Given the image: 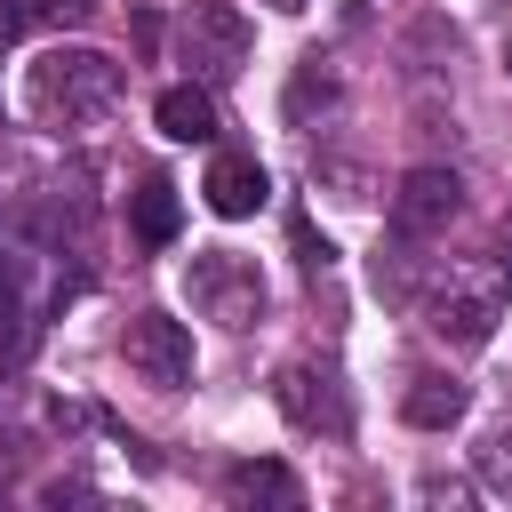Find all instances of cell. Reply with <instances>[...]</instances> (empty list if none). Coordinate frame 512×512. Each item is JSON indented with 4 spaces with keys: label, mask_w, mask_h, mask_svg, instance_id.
I'll return each instance as SVG.
<instances>
[{
    "label": "cell",
    "mask_w": 512,
    "mask_h": 512,
    "mask_svg": "<svg viewBox=\"0 0 512 512\" xmlns=\"http://www.w3.org/2000/svg\"><path fill=\"white\" fill-rule=\"evenodd\" d=\"M120 88L128 80H120V64L104 48H48L32 64V80H24V104H32L40 128H88V120H104L120 104Z\"/></svg>",
    "instance_id": "obj_1"
},
{
    "label": "cell",
    "mask_w": 512,
    "mask_h": 512,
    "mask_svg": "<svg viewBox=\"0 0 512 512\" xmlns=\"http://www.w3.org/2000/svg\"><path fill=\"white\" fill-rule=\"evenodd\" d=\"M416 312H424V328H432L440 344H456V352L488 344L496 320H504V264H432Z\"/></svg>",
    "instance_id": "obj_2"
},
{
    "label": "cell",
    "mask_w": 512,
    "mask_h": 512,
    "mask_svg": "<svg viewBox=\"0 0 512 512\" xmlns=\"http://www.w3.org/2000/svg\"><path fill=\"white\" fill-rule=\"evenodd\" d=\"M184 296H192V312L216 320V328H256V320H264V272H256L240 248H200V256L184 264Z\"/></svg>",
    "instance_id": "obj_3"
},
{
    "label": "cell",
    "mask_w": 512,
    "mask_h": 512,
    "mask_svg": "<svg viewBox=\"0 0 512 512\" xmlns=\"http://www.w3.org/2000/svg\"><path fill=\"white\" fill-rule=\"evenodd\" d=\"M184 64H192V80H208V88H224V80H240V64H248V16L240 8H224V0H200L192 16H184Z\"/></svg>",
    "instance_id": "obj_4"
},
{
    "label": "cell",
    "mask_w": 512,
    "mask_h": 512,
    "mask_svg": "<svg viewBox=\"0 0 512 512\" xmlns=\"http://www.w3.org/2000/svg\"><path fill=\"white\" fill-rule=\"evenodd\" d=\"M272 400H280V416H288L296 432H328V440H344V432H352V400H344L336 368L288 360V368L272 376Z\"/></svg>",
    "instance_id": "obj_5"
},
{
    "label": "cell",
    "mask_w": 512,
    "mask_h": 512,
    "mask_svg": "<svg viewBox=\"0 0 512 512\" xmlns=\"http://www.w3.org/2000/svg\"><path fill=\"white\" fill-rule=\"evenodd\" d=\"M120 352H128V368H136L144 384H160V392H184V384H192V328L168 320V312H136L128 336H120Z\"/></svg>",
    "instance_id": "obj_6"
},
{
    "label": "cell",
    "mask_w": 512,
    "mask_h": 512,
    "mask_svg": "<svg viewBox=\"0 0 512 512\" xmlns=\"http://www.w3.org/2000/svg\"><path fill=\"white\" fill-rule=\"evenodd\" d=\"M456 216H464V184H456V168H408V176H400V192H392V232L432 240V232H448Z\"/></svg>",
    "instance_id": "obj_7"
},
{
    "label": "cell",
    "mask_w": 512,
    "mask_h": 512,
    "mask_svg": "<svg viewBox=\"0 0 512 512\" xmlns=\"http://www.w3.org/2000/svg\"><path fill=\"white\" fill-rule=\"evenodd\" d=\"M200 192H208V208H216V216H256V208H264V192H272V176L256 168V152H216Z\"/></svg>",
    "instance_id": "obj_8"
},
{
    "label": "cell",
    "mask_w": 512,
    "mask_h": 512,
    "mask_svg": "<svg viewBox=\"0 0 512 512\" xmlns=\"http://www.w3.org/2000/svg\"><path fill=\"white\" fill-rule=\"evenodd\" d=\"M224 504H240V512H256V504L296 512V504H304V480H296L288 464H272V456H248V464L224 472Z\"/></svg>",
    "instance_id": "obj_9"
},
{
    "label": "cell",
    "mask_w": 512,
    "mask_h": 512,
    "mask_svg": "<svg viewBox=\"0 0 512 512\" xmlns=\"http://www.w3.org/2000/svg\"><path fill=\"white\" fill-rule=\"evenodd\" d=\"M152 120H160V136H176V144H216V128H224L208 80H176V88H160Z\"/></svg>",
    "instance_id": "obj_10"
},
{
    "label": "cell",
    "mask_w": 512,
    "mask_h": 512,
    "mask_svg": "<svg viewBox=\"0 0 512 512\" xmlns=\"http://www.w3.org/2000/svg\"><path fill=\"white\" fill-rule=\"evenodd\" d=\"M128 224H136V240H144V248H168V240H176V224H184V200H176V184H168L160 168H152V176L128 192Z\"/></svg>",
    "instance_id": "obj_11"
},
{
    "label": "cell",
    "mask_w": 512,
    "mask_h": 512,
    "mask_svg": "<svg viewBox=\"0 0 512 512\" xmlns=\"http://www.w3.org/2000/svg\"><path fill=\"white\" fill-rule=\"evenodd\" d=\"M424 280H432V256H424V240L392 232V240H384V256H376V288H384L392 304H416V296H424Z\"/></svg>",
    "instance_id": "obj_12"
},
{
    "label": "cell",
    "mask_w": 512,
    "mask_h": 512,
    "mask_svg": "<svg viewBox=\"0 0 512 512\" xmlns=\"http://www.w3.org/2000/svg\"><path fill=\"white\" fill-rule=\"evenodd\" d=\"M464 408H472V392H464L456 376H416V384H408V400H400V416H408L416 432H448Z\"/></svg>",
    "instance_id": "obj_13"
},
{
    "label": "cell",
    "mask_w": 512,
    "mask_h": 512,
    "mask_svg": "<svg viewBox=\"0 0 512 512\" xmlns=\"http://www.w3.org/2000/svg\"><path fill=\"white\" fill-rule=\"evenodd\" d=\"M312 104H320V112L336 104V72H328L320 56H304V72L288 80V120H296V128H312Z\"/></svg>",
    "instance_id": "obj_14"
},
{
    "label": "cell",
    "mask_w": 512,
    "mask_h": 512,
    "mask_svg": "<svg viewBox=\"0 0 512 512\" xmlns=\"http://www.w3.org/2000/svg\"><path fill=\"white\" fill-rule=\"evenodd\" d=\"M24 320V256L0 240V328H16Z\"/></svg>",
    "instance_id": "obj_15"
},
{
    "label": "cell",
    "mask_w": 512,
    "mask_h": 512,
    "mask_svg": "<svg viewBox=\"0 0 512 512\" xmlns=\"http://www.w3.org/2000/svg\"><path fill=\"white\" fill-rule=\"evenodd\" d=\"M480 480H488V488H512V424L488 432V448H480Z\"/></svg>",
    "instance_id": "obj_16"
},
{
    "label": "cell",
    "mask_w": 512,
    "mask_h": 512,
    "mask_svg": "<svg viewBox=\"0 0 512 512\" xmlns=\"http://www.w3.org/2000/svg\"><path fill=\"white\" fill-rule=\"evenodd\" d=\"M88 16H96V0H32V24H56V32L88 24Z\"/></svg>",
    "instance_id": "obj_17"
},
{
    "label": "cell",
    "mask_w": 512,
    "mask_h": 512,
    "mask_svg": "<svg viewBox=\"0 0 512 512\" xmlns=\"http://www.w3.org/2000/svg\"><path fill=\"white\" fill-rule=\"evenodd\" d=\"M32 32V0H0V48Z\"/></svg>",
    "instance_id": "obj_18"
},
{
    "label": "cell",
    "mask_w": 512,
    "mask_h": 512,
    "mask_svg": "<svg viewBox=\"0 0 512 512\" xmlns=\"http://www.w3.org/2000/svg\"><path fill=\"white\" fill-rule=\"evenodd\" d=\"M496 264H504V272H512V216H504V224H496Z\"/></svg>",
    "instance_id": "obj_19"
},
{
    "label": "cell",
    "mask_w": 512,
    "mask_h": 512,
    "mask_svg": "<svg viewBox=\"0 0 512 512\" xmlns=\"http://www.w3.org/2000/svg\"><path fill=\"white\" fill-rule=\"evenodd\" d=\"M264 8H280V16H296V8H304V0H264Z\"/></svg>",
    "instance_id": "obj_20"
},
{
    "label": "cell",
    "mask_w": 512,
    "mask_h": 512,
    "mask_svg": "<svg viewBox=\"0 0 512 512\" xmlns=\"http://www.w3.org/2000/svg\"><path fill=\"white\" fill-rule=\"evenodd\" d=\"M504 72H512V40H504Z\"/></svg>",
    "instance_id": "obj_21"
}]
</instances>
